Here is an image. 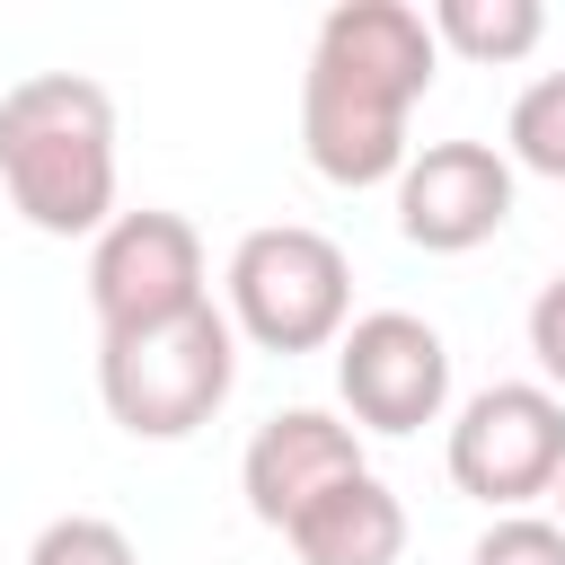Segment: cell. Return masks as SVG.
Returning <instances> with one entry per match:
<instances>
[{"label":"cell","mask_w":565,"mask_h":565,"mask_svg":"<svg viewBox=\"0 0 565 565\" xmlns=\"http://www.w3.org/2000/svg\"><path fill=\"white\" fill-rule=\"evenodd\" d=\"M335 388L362 433H424L450 406V344L415 309H371L335 344Z\"/></svg>","instance_id":"cell-7"},{"label":"cell","mask_w":565,"mask_h":565,"mask_svg":"<svg viewBox=\"0 0 565 565\" xmlns=\"http://www.w3.org/2000/svg\"><path fill=\"white\" fill-rule=\"evenodd\" d=\"M468 565H565V530L539 521V512H503V521H486Z\"/></svg>","instance_id":"cell-14"},{"label":"cell","mask_w":565,"mask_h":565,"mask_svg":"<svg viewBox=\"0 0 565 565\" xmlns=\"http://www.w3.org/2000/svg\"><path fill=\"white\" fill-rule=\"evenodd\" d=\"M238 380V327L230 309H185L141 335H97V397L132 441H185L230 406Z\"/></svg>","instance_id":"cell-3"},{"label":"cell","mask_w":565,"mask_h":565,"mask_svg":"<svg viewBox=\"0 0 565 565\" xmlns=\"http://www.w3.org/2000/svg\"><path fill=\"white\" fill-rule=\"evenodd\" d=\"M424 26H433L441 53H459V62H494V71H503V62H530V53H539L547 9H539V0H433Z\"/></svg>","instance_id":"cell-11"},{"label":"cell","mask_w":565,"mask_h":565,"mask_svg":"<svg viewBox=\"0 0 565 565\" xmlns=\"http://www.w3.org/2000/svg\"><path fill=\"white\" fill-rule=\"evenodd\" d=\"M450 486L486 512H521L565 477V397L547 380H494L450 424Z\"/></svg>","instance_id":"cell-5"},{"label":"cell","mask_w":565,"mask_h":565,"mask_svg":"<svg viewBox=\"0 0 565 565\" xmlns=\"http://www.w3.org/2000/svg\"><path fill=\"white\" fill-rule=\"evenodd\" d=\"M547 503H556V530H565V477H556V494H547Z\"/></svg>","instance_id":"cell-16"},{"label":"cell","mask_w":565,"mask_h":565,"mask_svg":"<svg viewBox=\"0 0 565 565\" xmlns=\"http://www.w3.org/2000/svg\"><path fill=\"white\" fill-rule=\"evenodd\" d=\"M344 477H362V433L335 424L327 406H282V415H265L256 441H247V459H238L247 512H256L265 530H291V521H300L327 486H344Z\"/></svg>","instance_id":"cell-9"},{"label":"cell","mask_w":565,"mask_h":565,"mask_svg":"<svg viewBox=\"0 0 565 565\" xmlns=\"http://www.w3.org/2000/svg\"><path fill=\"white\" fill-rule=\"evenodd\" d=\"M0 194L44 238H97L115 221V97L79 71L0 88Z\"/></svg>","instance_id":"cell-2"},{"label":"cell","mask_w":565,"mask_h":565,"mask_svg":"<svg viewBox=\"0 0 565 565\" xmlns=\"http://www.w3.org/2000/svg\"><path fill=\"white\" fill-rule=\"evenodd\" d=\"M282 539H291L300 565H397L406 556V503L362 468V477L327 486Z\"/></svg>","instance_id":"cell-10"},{"label":"cell","mask_w":565,"mask_h":565,"mask_svg":"<svg viewBox=\"0 0 565 565\" xmlns=\"http://www.w3.org/2000/svg\"><path fill=\"white\" fill-rule=\"evenodd\" d=\"M530 353H539L547 388L565 397V274H547V282H539V300H530Z\"/></svg>","instance_id":"cell-15"},{"label":"cell","mask_w":565,"mask_h":565,"mask_svg":"<svg viewBox=\"0 0 565 565\" xmlns=\"http://www.w3.org/2000/svg\"><path fill=\"white\" fill-rule=\"evenodd\" d=\"M512 221V159L494 141H424L397 177V238L424 256H468Z\"/></svg>","instance_id":"cell-8"},{"label":"cell","mask_w":565,"mask_h":565,"mask_svg":"<svg viewBox=\"0 0 565 565\" xmlns=\"http://www.w3.org/2000/svg\"><path fill=\"white\" fill-rule=\"evenodd\" d=\"M26 565H141V556H132V539H124L115 521H97V512H62V521L35 530Z\"/></svg>","instance_id":"cell-13"},{"label":"cell","mask_w":565,"mask_h":565,"mask_svg":"<svg viewBox=\"0 0 565 565\" xmlns=\"http://www.w3.org/2000/svg\"><path fill=\"white\" fill-rule=\"evenodd\" d=\"M230 327L256 353H318L353 327V265L327 230L265 221L230 247Z\"/></svg>","instance_id":"cell-4"},{"label":"cell","mask_w":565,"mask_h":565,"mask_svg":"<svg viewBox=\"0 0 565 565\" xmlns=\"http://www.w3.org/2000/svg\"><path fill=\"white\" fill-rule=\"evenodd\" d=\"M203 238L185 212H115L88 247V309H97V335H141V327H168L185 309H203Z\"/></svg>","instance_id":"cell-6"},{"label":"cell","mask_w":565,"mask_h":565,"mask_svg":"<svg viewBox=\"0 0 565 565\" xmlns=\"http://www.w3.org/2000/svg\"><path fill=\"white\" fill-rule=\"evenodd\" d=\"M441 44L424 26V9L406 0H335L309 35V71H300V159L335 185H397L406 177V115L433 88Z\"/></svg>","instance_id":"cell-1"},{"label":"cell","mask_w":565,"mask_h":565,"mask_svg":"<svg viewBox=\"0 0 565 565\" xmlns=\"http://www.w3.org/2000/svg\"><path fill=\"white\" fill-rule=\"evenodd\" d=\"M503 159L530 168V177H547V185H565V71H547V79H530V88L512 97Z\"/></svg>","instance_id":"cell-12"}]
</instances>
